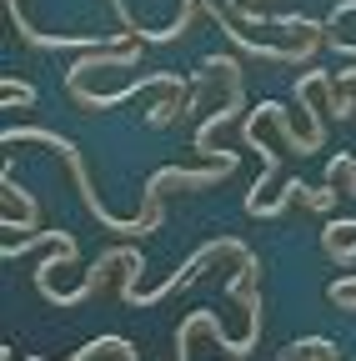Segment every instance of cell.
<instances>
[{
	"mask_svg": "<svg viewBox=\"0 0 356 361\" xmlns=\"http://www.w3.org/2000/svg\"><path fill=\"white\" fill-rule=\"evenodd\" d=\"M221 251H231L236 261L246 256V246H241L236 236H216V241H206V246H201V251H196V256H191V261H186L181 271H176V276H166V281H161L156 291H141V286H121V301H125V306H156V301H166V296H171L176 286L196 281V276H201V266H206V261H216Z\"/></svg>",
	"mask_w": 356,
	"mask_h": 361,
	"instance_id": "1",
	"label": "cell"
},
{
	"mask_svg": "<svg viewBox=\"0 0 356 361\" xmlns=\"http://www.w3.org/2000/svg\"><path fill=\"white\" fill-rule=\"evenodd\" d=\"M296 201L311 206V211H331L336 206V186H301L296 180Z\"/></svg>",
	"mask_w": 356,
	"mask_h": 361,
	"instance_id": "2",
	"label": "cell"
},
{
	"mask_svg": "<svg viewBox=\"0 0 356 361\" xmlns=\"http://www.w3.org/2000/svg\"><path fill=\"white\" fill-rule=\"evenodd\" d=\"M16 101H20V106H30V101H35V85H25V80H16V75H6V111H16Z\"/></svg>",
	"mask_w": 356,
	"mask_h": 361,
	"instance_id": "3",
	"label": "cell"
},
{
	"mask_svg": "<svg viewBox=\"0 0 356 361\" xmlns=\"http://www.w3.org/2000/svg\"><path fill=\"white\" fill-rule=\"evenodd\" d=\"M331 301H336L341 311H356V291H341V296H331Z\"/></svg>",
	"mask_w": 356,
	"mask_h": 361,
	"instance_id": "4",
	"label": "cell"
}]
</instances>
